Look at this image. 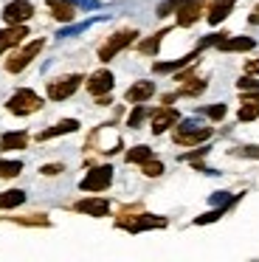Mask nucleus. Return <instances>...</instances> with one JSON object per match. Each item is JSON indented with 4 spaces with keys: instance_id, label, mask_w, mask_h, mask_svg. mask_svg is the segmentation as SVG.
<instances>
[{
    "instance_id": "1",
    "label": "nucleus",
    "mask_w": 259,
    "mask_h": 262,
    "mask_svg": "<svg viewBox=\"0 0 259 262\" xmlns=\"http://www.w3.org/2000/svg\"><path fill=\"white\" fill-rule=\"evenodd\" d=\"M6 107H9V113H14V116H31V113H37V110L42 107V99H39L34 91L23 88V91H17L14 96L6 102Z\"/></svg>"
},
{
    "instance_id": "2",
    "label": "nucleus",
    "mask_w": 259,
    "mask_h": 262,
    "mask_svg": "<svg viewBox=\"0 0 259 262\" xmlns=\"http://www.w3.org/2000/svg\"><path fill=\"white\" fill-rule=\"evenodd\" d=\"M172 138L180 147H195V144H203L206 138H211V127H197L195 121H183V124L172 133Z\"/></svg>"
},
{
    "instance_id": "3",
    "label": "nucleus",
    "mask_w": 259,
    "mask_h": 262,
    "mask_svg": "<svg viewBox=\"0 0 259 262\" xmlns=\"http://www.w3.org/2000/svg\"><path fill=\"white\" fill-rule=\"evenodd\" d=\"M82 76L79 74H68V76H59V79L48 82V99L51 102H65L68 96H73V93L79 91V85H82Z\"/></svg>"
},
{
    "instance_id": "4",
    "label": "nucleus",
    "mask_w": 259,
    "mask_h": 262,
    "mask_svg": "<svg viewBox=\"0 0 259 262\" xmlns=\"http://www.w3.org/2000/svg\"><path fill=\"white\" fill-rule=\"evenodd\" d=\"M116 226L124 228V231H130V234H138V231H149V228H163V226H166V217H155V214L118 217Z\"/></svg>"
},
{
    "instance_id": "5",
    "label": "nucleus",
    "mask_w": 259,
    "mask_h": 262,
    "mask_svg": "<svg viewBox=\"0 0 259 262\" xmlns=\"http://www.w3.org/2000/svg\"><path fill=\"white\" fill-rule=\"evenodd\" d=\"M135 37H138V31H133V29H127V31H118V34H113L110 40H107L104 46L99 48V59H101V62H110V59L116 57L118 51H124L127 46H133V42H135Z\"/></svg>"
},
{
    "instance_id": "6",
    "label": "nucleus",
    "mask_w": 259,
    "mask_h": 262,
    "mask_svg": "<svg viewBox=\"0 0 259 262\" xmlns=\"http://www.w3.org/2000/svg\"><path fill=\"white\" fill-rule=\"evenodd\" d=\"M42 46H45V40H34V42H28L23 51L11 54V57L6 59V71H9V74H20V71L28 68V65H31V59L42 51Z\"/></svg>"
},
{
    "instance_id": "7",
    "label": "nucleus",
    "mask_w": 259,
    "mask_h": 262,
    "mask_svg": "<svg viewBox=\"0 0 259 262\" xmlns=\"http://www.w3.org/2000/svg\"><path fill=\"white\" fill-rule=\"evenodd\" d=\"M110 183H113V166H96V169H90L88 175L82 178L79 189H82V192H104Z\"/></svg>"
},
{
    "instance_id": "8",
    "label": "nucleus",
    "mask_w": 259,
    "mask_h": 262,
    "mask_svg": "<svg viewBox=\"0 0 259 262\" xmlns=\"http://www.w3.org/2000/svg\"><path fill=\"white\" fill-rule=\"evenodd\" d=\"M31 14H34V6L28 0H11L9 6L3 9V20L9 26H23L26 20H31Z\"/></svg>"
},
{
    "instance_id": "9",
    "label": "nucleus",
    "mask_w": 259,
    "mask_h": 262,
    "mask_svg": "<svg viewBox=\"0 0 259 262\" xmlns=\"http://www.w3.org/2000/svg\"><path fill=\"white\" fill-rule=\"evenodd\" d=\"M203 6H206V0H186V3H180L178 6V26H183V29L195 26L203 14Z\"/></svg>"
},
{
    "instance_id": "10",
    "label": "nucleus",
    "mask_w": 259,
    "mask_h": 262,
    "mask_svg": "<svg viewBox=\"0 0 259 262\" xmlns=\"http://www.w3.org/2000/svg\"><path fill=\"white\" fill-rule=\"evenodd\" d=\"M84 85H88V91H90V96H104V93H110L113 91V85H116V79H113V74L110 71H96V74H90V79L84 82Z\"/></svg>"
},
{
    "instance_id": "11",
    "label": "nucleus",
    "mask_w": 259,
    "mask_h": 262,
    "mask_svg": "<svg viewBox=\"0 0 259 262\" xmlns=\"http://www.w3.org/2000/svg\"><path fill=\"white\" fill-rule=\"evenodd\" d=\"M178 121H180V113L175 107H158L155 113H152V133L161 136V133H166L169 127H175Z\"/></svg>"
},
{
    "instance_id": "12",
    "label": "nucleus",
    "mask_w": 259,
    "mask_h": 262,
    "mask_svg": "<svg viewBox=\"0 0 259 262\" xmlns=\"http://www.w3.org/2000/svg\"><path fill=\"white\" fill-rule=\"evenodd\" d=\"M73 209L82 211V214H90V217H107L110 203H107L104 198H84V200H76Z\"/></svg>"
},
{
    "instance_id": "13",
    "label": "nucleus",
    "mask_w": 259,
    "mask_h": 262,
    "mask_svg": "<svg viewBox=\"0 0 259 262\" xmlns=\"http://www.w3.org/2000/svg\"><path fill=\"white\" fill-rule=\"evenodd\" d=\"M234 3H236V0H211V3H208V9H206V20L211 26H220L231 14Z\"/></svg>"
},
{
    "instance_id": "14",
    "label": "nucleus",
    "mask_w": 259,
    "mask_h": 262,
    "mask_svg": "<svg viewBox=\"0 0 259 262\" xmlns=\"http://www.w3.org/2000/svg\"><path fill=\"white\" fill-rule=\"evenodd\" d=\"M26 37H28L26 26H9V29H3L0 31V54L9 51V48H14V46H20Z\"/></svg>"
},
{
    "instance_id": "15",
    "label": "nucleus",
    "mask_w": 259,
    "mask_h": 262,
    "mask_svg": "<svg viewBox=\"0 0 259 262\" xmlns=\"http://www.w3.org/2000/svg\"><path fill=\"white\" fill-rule=\"evenodd\" d=\"M48 9L59 23H71L76 17V3L73 0H48Z\"/></svg>"
},
{
    "instance_id": "16",
    "label": "nucleus",
    "mask_w": 259,
    "mask_h": 262,
    "mask_svg": "<svg viewBox=\"0 0 259 262\" xmlns=\"http://www.w3.org/2000/svg\"><path fill=\"white\" fill-rule=\"evenodd\" d=\"M197 54L200 51H191V54H186V57H180V59H172V62H155L152 71H155V74H175V71H180V68H189V65L197 59Z\"/></svg>"
},
{
    "instance_id": "17",
    "label": "nucleus",
    "mask_w": 259,
    "mask_h": 262,
    "mask_svg": "<svg viewBox=\"0 0 259 262\" xmlns=\"http://www.w3.org/2000/svg\"><path fill=\"white\" fill-rule=\"evenodd\" d=\"M79 130V121L76 119H62L56 127H48L37 136V141H48V138H56V136H68V133H76Z\"/></svg>"
},
{
    "instance_id": "18",
    "label": "nucleus",
    "mask_w": 259,
    "mask_h": 262,
    "mask_svg": "<svg viewBox=\"0 0 259 262\" xmlns=\"http://www.w3.org/2000/svg\"><path fill=\"white\" fill-rule=\"evenodd\" d=\"M253 46H256L253 37H223V40L217 42L220 51H251Z\"/></svg>"
},
{
    "instance_id": "19",
    "label": "nucleus",
    "mask_w": 259,
    "mask_h": 262,
    "mask_svg": "<svg viewBox=\"0 0 259 262\" xmlns=\"http://www.w3.org/2000/svg\"><path fill=\"white\" fill-rule=\"evenodd\" d=\"M155 93V85L152 82H135L133 88L127 91V102H133V104H144L146 99Z\"/></svg>"
},
{
    "instance_id": "20",
    "label": "nucleus",
    "mask_w": 259,
    "mask_h": 262,
    "mask_svg": "<svg viewBox=\"0 0 259 262\" xmlns=\"http://www.w3.org/2000/svg\"><path fill=\"white\" fill-rule=\"evenodd\" d=\"M28 147V136L26 133H6L3 138H0V149H26Z\"/></svg>"
},
{
    "instance_id": "21",
    "label": "nucleus",
    "mask_w": 259,
    "mask_h": 262,
    "mask_svg": "<svg viewBox=\"0 0 259 262\" xmlns=\"http://www.w3.org/2000/svg\"><path fill=\"white\" fill-rule=\"evenodd\" d=\"M20 203H26V192L23 189H9V192L0 194V209H17Z\"/></svg>"
},
{
    "instance_id": "22",
    "label": "nucleus",
    "mask_w": 259,
    "mask_h": 262,
    "mask_svg": "<svg viewBox=\"0 0 259 262\" xmlns=\"http://www.w3.org/2000/svg\"><path fill=\"white\" fill-rule=\"evenodd\" d=\"M169 34V29H163V31H158V34H152V37H146V40H141L138 42V51L141 54H158V48H161V40Z\"/></svg>"
},
{
    "instance_id": "23",
    "label": "nucleus",
    "mask_w": 259,
    "mask_h": 262,
    "mask_svg": "<svg viewBox=\"0 0 259 262\" xmlns=\"http://www.w3.org/2000/svg\"><path fill=\"white\" fill-rule=\"evenodd\" d=\"M203 91H206V82H203V79H195V76H189V79H183V85H180L178 96H200Z\"/></svg>"
},
{
    "instance_id": "24",
    "label": "nucleus",
    "mask_w": 259,
    "mask_h": 262,
    "mask_svg": "<svg viewBox=\"0 0 259 262\" xmlns=\"http://www.w3.org/2000/svg\"><path fill=\"white\" fill-rule=\"evenodd\" d=\"M152 158V149L149 147H144V144H141V147H133L127 152V161L130 164H144V161H149Z\"/></svg>"
},
{
    "instance_id": "25",
    "label": "nucleus",
    "mask_w": 259,
    "mask_h": 262,
    "mask_svg": "<svg viewBox=\"0 0 259 262\" xmlns=\"http://www.w3.org/2000/svg\"><path fill=\"white\" fill-rule=\"evenodd\" d=\"M236 119H240V121H253V119H259V104H256V102H242Z\"/></svg>"
},
{
    "instance_id": "26",
    "label": "nucleus",
    "mask_w": 259,
    "mask_h": 262,
    "mask_svg": "<svg viewBox=\"0 0 259 262\" xmlns=\"http://www.w3.org/2000/svg\"><path fill=\"white\" fill-rule=\"evenodd\" d=\"M149 116V110L144 107V104H135V110L130 113V119H127V127H133V130H138L141 124H144V119Z\"/></svg>"
},
{
    "instance_id": "27",
    "label": "nucleus",
    "mask_w": 259,
    "mask_h": 262,
    "mask_svg": "<svg viewBox=\"0 0 259 262\" xmlns=\"http://www.w3.org/2000/svg\"><path fill=\"white\" fill-rule=\"evenodd\" d=\"M23 172V161H0V178H17Z\"/></svg>"
},
{
    "instance_id": "28",
    "label": "nucleus",
    "mask_w": 259,
    "mask_h": 262,
    "mask_svg": "<svg viewBox=\"0 0 259 262\" xmlns=\"http://www.w3.org/2000/svg\"><path fill=\"white\" fill-rule=\"evenodd\" d=\"M225 209H228V206H217V209H211V211H206V214L195 217V226H206V223H214V220H220V217L225 214Z\"/></svg>"
},
{
    "instance_id": "29",
    "label": "nucleus",
    "mask_w": 259,
    "mask_h": 262,
    "mask_svg": "<svg viewBox=\"0 0 259 262\" xmlns=\"http://www.w3.org/2000/svg\"><path fill=\"white\" fill-rule=\"evenodd\" d=\"M141 172H144L146 178H158V175H163V164L161 161H144V164H141Z\"/></svg>"
},
{
    "instance_id": "30",
    "label": "nucleus",
    "mask_w": 259,
    "mask_h": 262,
    "mask_svg": "<svg viewBox=\"0 0 259 262\" xmlns=\"http://www.w3.org/2000/svg\"><path fill=\"white\" fill-rule=\"evenodd\" d=\"M14 223H20V226H51L48 217L42 214H28V217H14Z\"/></svg>"
},
{
    "instance_id": "31",
    "label": "nucleus",
    "mask_w": 259,
    "mask_h": 262,
    "mask_svg": "<svg viewBox=\"0 0 259 262\" xmlns=\"http://www.w3.org/2000/svg\"><path fill=\"white\" fill-rule=\"evenodd\" d=\"M236 88H240L242 93H245V91H259V79L253 74H248V76H242V79L236 82Z\"/></svg>"
},
{
    "instance_id": "32",
    "label": "nucleus",
    "mask_w": 259,
    "mask_h": 262,
    "mask_svg": "<svg viewBox=\"0 0 259 262\" xmlns=\"http://www.w3.org/2000/svg\"><path fill=\"white\" fill-rule=\"evenodd\" d=\"M180 3H186V0H166V3H161V6H158V17H166V14L178 12Z\"/></svg>"
},
{
    "instance_id": "33",
    "label": "nucleus",
    "mask_w": 259,
    "mask_h": 262,
    "mask_svg": "<svg viewBox=\"0 0 259 262\" xmlns=\"http://www.w3.org/2000/svg\"><path fill=\"white\" fill-rule=\"evenodd\" d=\"M225 113H228V107H225V104H211V107H206V116H208L211 121L225 119Z\"/></svg>"
},
{
    "instance_id": "34",
    "label": "nucleus",
    "mask_w": 259,
    "mask_h": 262,
    "mask_svg": "<svg viewBox=\"0 0 259 262\" xmlns=\"http://www.w3.org/2000/svg\"><path fill=\"white\" fill-rule=\"evenodd\" d=\"M234 194H228V192H214L211 194V203L214 206H231V203H234Z\"/></svg>"
},
{
    "instance_id": "35",
    "label": "nucleus",
    "mask_w": 259,
    "mask_h": 262,
    "mask_svg": "<svg viewBox=\"0 0 259 262\" xmlns=\"http://www.w3.org/2000/svg\"><path fill=\"white\" fill-rule=\"evenodd\" d=\"M88 26H90V20H88V23H79V26H71V29H62V31H59V37H73V34H82V31L88 29Z\"/></svg>"
},
{
    "instance_id": "36",
    "label": "nucleus",
    "mask_w": 259,
    "mask_h": 262,
    "mask_svg": "<svg viewBox=\"0 0 259 262\" xmlns=\"http://www.w3.org/2000/svg\"><path fill=\"white\" fill-rule=\"evenodd\" d=\"M62 169H65V166H62V164H45V166H42V169H39V172H42V175H48V178H54V175H59Z\"/></svg>"
},
{
    "instance_id": "37",
    "label": "nucleus",
    "mask_w": 259,
    "mask_h": 262,
    "mask_svg": "<svg viewBox=\"0 0 259 262\" xmlns=\"http://www.w3.org/2000/svg\"><path fill=\"white\" fill-rule=\"evenodd\" d=\"M236 155H245V158H259V147H242V149H236Z\"/></svg>"
},
{
    "instance_id": "38",
    "label": "nucleus",
    "mask_w": 259,
    "mask_h": 262,
    "mask_svg": "<svg viewBox=\"0 0 259 262\" xmlns=\"http://www.w3.org/2000/svg\"><path fill=\"white\" fill-rule=\"evenodd\" d=\"M245 74H256L259 76V59H248V62H245Z\"/></svg>"
},
{
    "instance_id": "39",
    "label": "nucleus",
    "mask_w": 259,
    "mask_h": 262,
    "mask_svg": "<svg viewBox=\"0 0 259 262\" xmlns=\"http://www.w3.org/2000/svg\"><path fill=\"white\" fill-rule=\"evenodd\" d=\"M73 3H79V6H84V9H96V0H73Z\"/></svg>"
},
{
    "instance_id": "40",
    "label": "nucleus",
    "mask_w": 259,
    "mask_h": 262,
    "mask_svg": "<svg viewBox=\"0 0 259 262\" xmlns=\"http://www.w3.org/2000/svg\"><path fill=\"white\" fill-rule=\"evenodd\" d=\"M248 23H259V3L253 6V12H251V17H248Z\"/></svg>"
}]
</instances>
